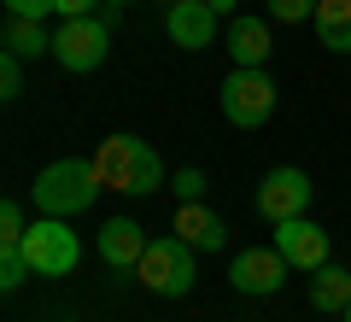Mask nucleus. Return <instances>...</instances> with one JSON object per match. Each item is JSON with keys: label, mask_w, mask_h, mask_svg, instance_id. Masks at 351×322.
I'll use <instances>...</instances> for the list:
<instances>
[{"label": "nucleus", "mask_w": 351, "mask_h": 322, "mask_svg": "<svg viewBox=\"0 0 351 322\" xmlns=\"http://www.w3.org/2000/svg\"><path fill=\"white\" fill-rule=\"evenodd\" d=\"M106 53H112V24H106L100 12H94V18H64V24L53 30V59H59L71 76L100 71Z\"/></svg>", "instance_id": "obj_5"}, {"label": "nucleus", "mask_w": 351, "mask_h": 322, "mask_svg": "<svg viewBox=\"0 0 351 322\" xmlns=\"http://www.w3.org/2000/svg\"><path fill=\"white\" fill-rule=\"evenodd\" d=\"M164 30H170V41H176L182 53L211 47V41H217V12H211V0H170Z\"/></svg>", "instance_id": "obj_10"}, {"label": "nucleus", "mask_w": 351, "mask_h": 322, "mask_svg": "<svg viewBox=\"0 0 351 322\" xmlns=\"http://www.w3.org/2000/svg\"><path fill=\"white\" fill-rule=\"evenodd\" d=\"M176 235L188 240L193 252H223V240H228V223L223 217H217L211 205H199V199H182V205H176Z\"/></svg>", "instance_id": "obj_11"}, {"label": "nucleus", "mask_w": 351, "mask_h": 322, "mask_svg": "<svg viewBox=\"0 0 351 322\" xmlns=\"http://www.w3.org/2000/svg\"><path fill=\"white\" fill-rule=\"evenodd\" d=\"M106 0H59V18H94Z\"/></svg>", "instance_id": "obj_23"}, {"label": "nucleus", "mask_w": 351, "mask_h": 322, "mask_svg": "<svg viewBox=\"0 0 351 322\" xmlns=\"http://www.w3.org/2000/svg\"><path fill=\"white\" fill-rule=\"evenodd\" d=\"M0 47L18 53V59H41V53H53V36H47V24H41V18H12V12H6Z\"/></svg>", "instance_id": "obj_14"}, {"label": "nucleus", "mask_w": 351, "mask_h": 322, "mask_svg": "<svg viewBox=\"0 0 351 322\" xmlns=\"http://www.w3.org/2000/svg\"><path fill=\"white\" fill-rule=\"evenodd\" d=\"M276 252L293 264V270L316 275L328 264V235H322V223H311V217H287V223H276Z\"/></svg>", "instance_id": "obj_9"}, {"label": "nucleus", "mask_w": 351, "mask_h": 322, "mask_svg": "<svg viewBox=\"0 0 351 322\" xmlns=\"http://www.w3.org/2000/svg\"><path fill=\"white\" fill-rule=\"evenodd\" d=\"M311 305L328 310V317H346V305H351V270L322 264V270L311 275Z\"/></svg>", "instance_id": "obj_16"}, {"label": "nucleus", "mask_w": 351, "mask_h": 322, "mask_svg": "<svg viewBox=\"0 0 351 322\" xmlns=\"http://www.w3.org/2000/svg\"><path fill=\"white\" fill-rule=\"evenodd\" d=\"M199 194H205V176L193 170V164H188V170H176V199H199Z\"/></svg>", "instance_id": "obj_22"}, {"label": "nucleus", "mask_w": 351, "mask_h": 322, "mask_svg": "<svg viewBox=\"0 0 351 322\" xmlns=\"http://www.w3.org/2000/svg\"><path fill=\"white\" fill-rule=\"evenodd\" d=\"M228 53L240 71H263L269 65V18H234L228 24Z\"/></svg>", "instance_id": "obj_13"}, {"label": "nucleus", "mask_w": 351, "mask_h": 322, "mask_svg": "<svg viewBox=\"0 0 351 322\" xmlns=\"http://www.w3.org/2000/svg\"><path fill=\"white\" fill-rule=\"evenodd\" d=\"M88 164L100 176V187H112V194H135L141 199V194H158L164 187V159L141 135H106Z\"/></svg>", "instance_id": "obj_1"}, {"label": "nucleus", "mask_w": 351, "mask_h": 322, "mask_svg": "<svg viewBox=\"0 0 351 322\" xmlns=\"http://www.w3.org/2000/svg\"><path fill=\"white\" fill-rule=\"evenodd\" d=\"M346 322H351V305H346Z\"/></svg>", "instance_id": "obj_26"}, {"label": "nucleus", "mask_w": 351, "mask_h": 322, "mask_svg": "<svg viewBox=\"0 0 351 322\" xmlns=\"http://www.w3.org/2000/svg\"><path fill=\"white\" fill-rule=\"evenodd\" d=\"M141 252H147V229H141V223H129V217H112V223L100 229V258L112 264L117 275H135Z\"/></svg>", "instance_id": "obj_12"}, {"label": "nucleus", "mask_w": 351, "mask_h": 322, "mask_svg": "<svg viewBox=\"0 0 351 322\" xmlns=\"http://www.w3.org/2000/svg\"><path fill=\"white\" fill-rule=\"evenodd\" d=\"M100 199V176L88 159H59L36 176V211L41 217H76Z\"/></svg>", "instance_id": "obj_2"}, {"label": "nucleus", "mask_w": 351, "mask_h": 322, "mask_svg": "<svg viewBox=\"0 0 351 322\" xmlns=\"http://www.w3.org/2000/svg\"><path fill=\"white\" fill-rule=\"evenodd\" d=\"M287 270H293V264L281 258L276 246H246V252H234V264H228V281H234L240 293L263 299V293H281Z\"/></svg>", "instance_id": "obj_8"}, {"label": "nucleus", "mask_w": 351, "mask_h": 322, "mask_svg": "<svg viewBox=\"0 0 351 322\" xmlns=\"http://www.w3.org/2000/svg\"><path fill=\"white\" fill-rule=\"evenodd\" d=\"M6 12L12 18H47V12H59V0H6Z\"/></svg>", "instance_id": "obj_21"}, {"label": "nucleus", "mask_w": 351, "mask_h": 322, "mask_svg": "<svg viewBox=\"0 0 351 322\" xmlns=\"http://www.w3.org/2000/svg\"><path fill=\"white\" fill-rule=\"evenodd\" d=\"M269 112H276V82H269V71H240L223 76V117L234 129H258L269 124Z\"/></svg>", "instance_id": "obj_6"}, {"label": "nucleus", "mask_w": 351, "mask_h": 322, "mask_svg": "<svg viewBox=\"0 0 351 322\" xmlns=\"http://www.w3.org/2000/svg\"><path fill=\"white\" fill-rule=\"evenodd\" d=\"M316 199V182L299 170V164H281V170H269L258 182V211L269 217V223H287V217H304Z\"/></svg>", "instance_id": "obj_7"}, {"label": "nucleus", "mask_w": 351, "mask_h": 322, "mask_svg": "<svg viewBox=\"0 0 351 322\" xmlns=\"http://www.w3.org/2000/svg\"><path fill=\"white\" fill-rule=\"evenodd\" d=\"M18 94H24V59L18 53H0V100L12 106Z\"/></svg>", "instance_id": "obj_19"}, {"label": "nucleus", "mask_w": 351, "mask_h": 322, "mask_svg": "<svg viewBox=\"0 0 351 322\" xmlns=\"http://www.w3.org/2000/svg\"><path fill=\"white\" fill-rule=\"evenodd\" d=\"M29 275H36V270H29L24 246H0V293H18Z\"/></svg>", "instance_id": "obj_17"}, {"label": "nucleus", "mask_w": 351, "mask_h": 322, "mask_svg": "<svg viewBox=\"0 0 351 322\" xmlns=\"http://www.w3.org/2000/svg\"><path fill=\"white\" fill-rule=\"evenodd\" d=\"M211 12H217V18H223V12H234V0H211Z\"/></svg>", "instance_id": "obj_24"}, {"label": "nucleus", "mask_w": 351, "mask_h": 322, "mask_svg": "<svg viewBox=\"0 0 351 322\" xmlns=\"http://www.w3.org/2000/svg\"><path fill=\"white\" fill-rule=\"evenodd\" d=\"M24 235H29V223H24V205H18V199H0V246H18Z\"/></svg>", "instance_id": "obj_18"}, {"label": "nucleus", "mask_w": 351, "mask_h": 322, "mask_svg": "<svg viewBox=\"0 0 351 322\" xmlns=\"http://www.w3.org/2000/svg\"><path fill=\"white\" fill-rule=\"evenodd\" d=\"M135 281L152 287V293H164V299H188L193 281H199V270H193V246L176 235V229L158 235V240H147V252H141V264H135Z\"/></svg>", "instance_id": "obj_3"}, {"label": "nucleus", "mask_w": 351, "mask_h": 322, "mask_svg": "<svg viewBox=\"0 0 351 322\" xmlns=\"http://www.w3.org/2000/svg\"><path fill=\"white\" fill-rule=\"evenodd\" d=\"M316 41L351 59V0H316Z\"/></svg>", "instance_id": "obj_15"}, {"label": "nucleus", "mask_w": 351, "mask_h": 322, "mask_svg": "<svg viewBox=\"0 0 351 322\" xmlns=\"http://www.w3.org/2000/svg\"><path fill=\"white\" fill-rule=\"evenodd\" d=\"M24 246V258H29V270L36 275H76V264H82V240L71 235V223L64 217H36L29 223V235L18 240Z\"/></svg>", "instance_id": "obj_4"}, {"label": "nucleus", "mask_w": 351, "mask_h": 322, "mask_svg": "<svg viewBox=\"0 0 351 322\" xmlns=\"http://www.w3.org/2000/svg\"><path fill=\"white\" fill-rule=\"evenodd\" d=\"M106 6H135V0H106Z\"/></svg>", "instance_id": "obj_25"}, {"label": "nucleus", "mask_w": 351, "mask_h": 322, "mask_svg": "<svg viewBox=\"0 0 351 322\" xmlns=\"http://www.w3.org/2000/svg\"><path fill=\"white\" fill-rule=\"evenodd\" d=\"M316 18V0H269V24H304Z\"/></svg>", "instance_id": "obj_20"}]
</instances>
